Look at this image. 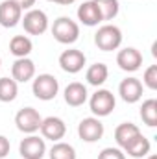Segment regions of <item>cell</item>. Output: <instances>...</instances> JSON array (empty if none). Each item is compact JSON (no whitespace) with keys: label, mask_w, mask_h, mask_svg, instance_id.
<instances>
[{"label":"cell","mask_w":157,"mask_h":159,"mask_svg":"<svg viewBox=\"0 0 157 159\" xmlns=\"http://www.w3.org/2000/svg\"><path fill=\"white\" fill-rule=\"evenodd\" d=\"M52 35L61 44H72L79 37V26L70 17H59L52 24Z\"/></svg>","instance_id":"1"},{"label":"cell","mask_w":157,"mask_h":159,"mask_svg":"<svg viewBox=\"0 0 157 159\" xmlns=\"http://www.w3.org/2000/svg\"><path fill=\"white\" fill-rule=\"evenodd\" d=\"M94 44L102 52H113L122 44V32L115 24H104L94 34Z\"/></svg>","instance_id":"2"},{"label":"cell","mask_w":157,"mask_h":159,"mask_svg":"<svg viewBox=\"0 0 157 159\" xmlns=\"http://www.w3.org/2000/svg\"><path fill=\"white\" fill-rule=\"evenodd\" d=\"M115 106H117L115 94H113L111 91H107V89H98V91L91 96V100H89V107H91L92 115L98 117V119L111 115L113 109H115Z\"/></svg>","instance_id":"3"},{"label":"cell","mask_w":157,"mask_h":159,"mask_svg":"<svg viewBox=\"0 0 157 159\" xmlns=\"http://www.w3.org/2000/svg\"><path fill=\"white\" fill-rule=\"evenodd\" d=\"M32 91H34V96L39 100H44V102L54 100L59 91V81L52 74H39L32 83Z\"/></svg>","instance_id":"4"},{"label":"cell","mask_w":157,"mask_h":159,"mask_svg":"<svg viewBox=\"0 0 157 159\" xmlns=\"http://www.w3.org/2000/svg\"><path fill=\"white\" fill-rule=\"evenodd\" d=\"M43 117L39 115V111L35 107H22L17 115H15V124L17 129L28 135H34L35 131H39Z\"/></svg>","instance_id":"5"},{"label":"cell","mask_w":157,"mask_h":159,"mask_svg":"<svg viewBox=\"0 0 157 159\" xmlns=\"http://www.w3.org/2000/svg\"><path fill=\"white\" fill-rule=\"evenodd\" d=\"M24 32L30 35H43L48 30V17L43 9H30L22 19H20Z\"/></svg>","instance_id":"6"},{"label":"cell","mask_w":157,"mask_h":159,"mask_svg":"<svg viewBox=\"0 0 157 159\" xmlns=\"http://www.w3.org/2000/svg\"><path fill=\"white\" fill-rule=\"evenodd\" d=\"M78 135L85 143H96L104 137V124L98 117H87L78 124Z\"/></svg>","instance_id":"7"},{"label":"cell","mask_w":157,"mask_h":159,"mask_svg":"<svg viewBox=\"0 0 157 159\" xmlns=\"http://www.w3.org/2000/svg\"><path fill=\"white\" fill-rule=\"evenodd\" d=\"M19 154L24 159H43L46 154V144L44 139L37 135H28L20 141L19 144Z\"/></svg>","instance_id":"8"},{"label":"cell","mask_w":157,"mask_h":159,"mask_svg":"<svg viewBox=\"0 0 157 159\" xmlns=\"http://www.w3.org/2000/svg\"><path fill=\"white\" fill-rule=\"evenodd\" d=\"M117 65L126 72H135L142 65V54L137 48H133V46H126V48L118 50Z\"/></svg>","instance_id":"9"},{"label":"cell","mask_w":157,"mask_h":159,"mask_svg":"<svg viewBox=\"0 0 157 159\" xmlns=\"http://www.w3.org/2000/svg\"><path fill=\"white\" fill-rule=\"evenodd\" d=\"M85 54L81 50H76V48H70V50H65L61 56H59V67L69 72V74H76L79 72L83 67H85Z\"/></svg>","instance_id":"10"},{"label":"cell","mask_w":157,"mask_h":159,"mask_svg":"<svg viewBox=\"0 0 157 159\" xmlns=\"http://www.w3.org/2000/svg\"><path fill=\"white\" fill-rule=\"evenodd\" d=\"M39 131L43 133L44 139L57 143V141H61V139L65 137V133H67V124L59 119V117H46V119H43V122H41Z\"/></svg>","instance_id":"11"},{"label":"cell","mask_w":157,"mask_h":159,"mask_svg":"<svg viewBox=\"0 0 157 159\" xmlns=\"http://www.w3.org/2000/svg\"><path fill=\"white\" fill-rule=\"evenodd\" d=\"M22 19V9L13 0L0 2V24L4 28H15Z\"/></svg>","instance_id":"12"},{"label":"cell","mask_w":157,"mask_h":159,"mask_svg":"<svg viewBox=\"0 0 157 159\" xmlns=\"http://www.w3.org/2000/svg\"><path fill=\"white\" fill-rule=\"evenodd\" d=\"M118 94L126 104H135L142 98V83L139 78H126L118 85Z\"/></svg>","instance_id":"13"},{"label":"cell","mask_w":157,"mask_h":159,"mask_svg":"<svg viewBox=\"0 0 157 159\" xmlns=\"http://www.w3.org/2000/svg\"><path fill=\"white\" fill-rule=\"evenodd\" d=\"M35 76V63L30 57H19L11 65V78L17 83H26Z\"/></svg>","instance_id":"14"},{"label":"cell","mask_w":157,"mask_h":159,"mask_svg":"<svg viewBox=\"0 0 157 159\" xmlns=\"http://www.w3.org/2000/svg\"><path fill=\"white\" fill-rule=\"evenodd\" d=\"M76 15H78V20L85 26H98L102 22V13L94 4V0H87L81 6H78Z\"/></svg>","instance_id":"15"},{"label":"cell","mask_w":157,"mask_h":159,"mask_svg":"<svg viewBox=\"0 0 157 159\" xmlns=\"http://www.w3.org/2000/svg\"><path fill=\"white\" fill-rule=\"evenodd\" d=\"M63 96H65V102H67L70 107H79V106H83V104L87 102L89 93H87V87H85L83 83L72 81V83H69V85L65 87Z\"/></svg>","instance_id":"16"},{"label":"cell","mask_w":157,"mask_h":159,"mask_svg":"<svg viewBox=\"0 0 157 159\" xmlns=\"http://www.w3.org/2000/svg\"><path fill=\"white\" fill-rule=\"evenodd\" d=\"M150 148H152V144H150V141L142 135V133H139L133 141H129L122 150L129 156V157H135V159H141V157H146L148 154H150Z\"/></svg>","instance_id":"17"},{"label":"cell","mask_w":157,"mask_h":159,"mask_svg":"<svg viewBox=\"0 0 157 159\" xmlns=\"http://www.w3.org/2000/svg\"><path fill=\"white\" fill-rule=\"evenodd\" d=\"M139 133H141V129H139V126L133 124V122H122V124H118L117 129H115V141H117L118 148H124V146H126L129 141H133Z\"/></svg>","instance_id":"18"},{"label":"cell","mask_w":157,"mask_h":159,"mask_svg":"<svg viewBox=\"0 0 157 159\" xmlns=\"http://www.w3.org/2000/svg\"><path fill=\"white\" fill-rule=\"evenodd\" d=\"M107 76H109V69H107L105 63H94V65H91V67L87 69V72H85L87 83H89V85H94V87L104 85L105 80H107Z\"/></svg>","instance_id":"19"},{"label":"cell","mask_w":157,"mask_h":159,"mask_svg":"<svg viewBox=\"0 0 157 159\" xmlns=\"http://www.w3.org/2000/svg\"><path fill=\"white\" fill-rule=\"evenodd\" d=\"M34 48V43L30 37L26 35H15L13 39L9 41V52L19 59V57H28L30 52Z\"/></svg>","instance_id":"20"},{"label":"cell","mask_w":157,"mask_h":159,"mask_svg":"<svg viewBox=\"0 0 157 159\" xmlns=\"http://www.w3.org/2000/svg\"><path fill=\"white\" fill-rule=\"evenodd\" d=\"M141 119L150 128L157 126V100L155 98H150V100L142 102V106H141Z\"/></svg>","instance_id":"21"},{"label":"cell","mask_w":157,"mask_h":159,"mask_svg":"<svg viewBox=\"0 0 157 159\" xmlns=\"http://www.w3.org/2000/svg\"><path fill=\"white\" fill-rule=\"evenodd\" d=\"M19 94V85L13 78H0V102H13Z\"/></svg>","instance_id":"22"},{"label":"cell","mask_w":157,"mask_h":159,"mask_svg":"<svg viewBox=\"0 0 157 159\" xmlns=\"http://www.w3.org/2000/svg\"><path fill=\"white\" fill-rule=\"evenodd\" d=\"M48 156H50V159H76V150H74L72 144H69V143H59V141H57V143L50 148Z\"/></svg>","instance_id":"23"},{"label":"cell","mask_w":157,"mask_h":159,"mask_svg":"<svg viewBox=\"0 0 157 159\" xmlns=\"http://www.w3.org/2000/svg\"><path fill=\"white\" fill-rule=\"evenodd\" d=\"M94 4L102 13V20H113L118 15V9H120L118 0H94Z\"/></svg>","instance_id":"24"},{"label":"cell","mask_w":157,"mask_h":159,"mask_svg":"<svg viewBox=\"0 0 157 159\" xmlns=\"http://www.w3.org/2000/svg\"><path fill=\"white\" fill-rule=\"evenodd\" d=\"M142 83H144L150 91H157V65H150V67L144 70Z\"/></svg>","instance_id":"25"},{"label":"cell","mask_w":157,"mask_h":159,"mask_svg":"<svg viewBox=\"0 0 157 159\" xmlns=\"http://www.w3.org/2000/svg\"><path fill=\"white\" fill-rule=\"evenodd\" d=\"M98 159H126V154L122 152V148H104L100 154H98Z\"/></svg>","instance_id":"26"},{"label":"cell","mask_w":157,"mask_h":159,"mask_svg":"<svg viewBox=\"0 0 157 159\" xmlns=\"http://www.w3.org/2000/svg\"><path fill=\"white\" fill-rule=\"evenodd\" d=\"M9 148H11L9 139L4 137V135H0V159H4L7 154H9Z\"/></svg>","instance_id":"27"},{"label":"cell","mask_w":157,"mask_h":159,"mask_svg":"<svg viewBox=\"0 0 157 159\" xmlns=\"http://www.w3.org/2000/svg\"><path fill=\"white\" fill-rule=\"evenodd\" d=\"M13 2H17L22 11H24V9H32V7L35 6V0H13Z\"/></svg>","instance_id":"28"},{"label":"cell","mask_w":157,"mask_h":159,"mask_svg":"<svg viewBox=\"0 0 157 159\" xmlns=\"http://www.w3.org/2000/svg\"><path fill=\"white\" fill-rule=\"evenodd\" d=\"M76 0H56V4H61V6H70V4H74Z\"/></svg>","instance_id":"29"},{"label":"cell","mask_w":157,"mask_h":159,"mask_svg":"<svg viewBox=\"0 0 157 159\" xmlns=\"http://www.w3.org/2000/svg\"><path fill=\"white\" fill-rule=\"evenodd\" d=\"M148 159H157V156L155 154H152V156H148Z\"/></svg>","instance_id":"30"},{"label":"cell","mask_w":157,"mask_h":159,"mask_svg":"<svg viewBox=\"0 0 157 159\" xmlns=\"http://www.w3.org/2000/svg\"><path fill=\"white\" fill-rule=\"evenodd\" d=\"M48 2H56V0H48Z\"/></svg>","instance_id":"31"},{"label":"cell","mask_w":157,"mask_h":159,"mask_svg":"<svg viewBox=\"0 0 157 159\" xmlns=\"http://www.w3.org/2000/svg\"><path fill=\"white\" fill-rule=\"evenodd\" d=\"M0 65H2V59H0Z\"/></svg>","instance_id":"32"}]
</instances>
